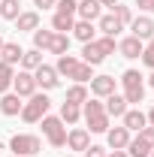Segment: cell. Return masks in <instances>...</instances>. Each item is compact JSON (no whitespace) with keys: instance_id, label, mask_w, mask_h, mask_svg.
<instances>
[{"instance_id":"cell-1","label":"cell","mask_w":154,"mask_h":157,"mask_svg":"<svg viewBox=\"0 0 154 157\" xmlns=\"http://www.w3.org/2000/svg\"><path fill=\"white\" fill-rule=\"evenodd\" d=\"M82 118H85V124H88V127H85L88 133H106V130L112 127V124H109V115H106V106L97 97L94 100L88 97L82 103Z\"/></svg>"},{"instance_id":"cell-2","label":"cell","mask_w":154,"mask_h":157,"mask_svg":"<svg viewBox=\"0 0 154 157\" xmlns=\"http://www.w3.org/2000/svg\"><path fill=\"white\" fill-rule=\"evenodd\" d=\"M121 85H124V94H121V97L127 100V106H130V103L139 106V103L145 100V82L139 76V70H124V73H121Z\"/></svg>"},{"instance_id":"cell-3","label":"cell","mask_w":154,"mask_h":157,"mask_svg":"<svg viewBox=\"0 0 154 157\" xmlns=\"http://www.w3.org/2000/svg\"><path fill=\"white\" fill-rule=\"evenodd\" d=\"M48 106H52V100L37 91L33 97H27V103L21 106V121H27V124H39L42 118L48 115Z\"/></svg>"},{"instance_id":"cell-4","label":"cell","mask_w":154,"mask_h":157,"mask_svg":"<svg viewBox=\"0 0 154 157\" xmlns=\"http://www.w3.org/2000/svg\"><path fill=\"white\" fill-rule=\"evenodd\" d=\"M39 124H42V136L48 139L52 148H64V145H67V124H64L58 115H45Z\"/></svg>"},{"instance_id":"cell-5","label":"cell","mask_w":154,"mask_h":157,"mask_svg":"<svg viewBox=\"0 0 154 157\" xmlns=\"http://www.w3.org/2000/svg\"><path fill=\"white\" fill-rule=\"evenodd\" d=\"M9 148H12V154L33 157V154L42 151V142H39V136H33V133H15V136L9 139Z\"/></svg>"},{"instance_id":"cell-6","label":"cell","mask_w":154,"mask_h":157,"mask_svg":"<svg viewBox=\"0 0 154 157\" xmlns=\"http://www.w3.org/2000/svg\"><path fill=\"white\" fill-rule=\"evenodd\" d=\"M33 78H37V88H42V91H55L60 85V76L55 67H48V63H39L37 70H33Z\"/></svg>"},{"instance_id":"cell-7","label":"cell","mask_w":154,"mask_h":157,"mask_svg":"<svg viewBox=\"0 0 154 157\" xmlns=\"http://www.w3.org/2000/svg\"><path fill=\"white\" fill-rule=\"evenodd\" d=\"M12 91H15L18 97H33V94H37V78H33V73H27V70L15 73V78H12Z\"/></svg>"},{"instance_id":"cell-8","label":"cell","mask_w":154,"mask_h":157,"mask_svg":"<svg viewBox=\"0 0 154 157\" xmlns=\"http://www.w3.org/2000/svg\"><path fill=\"white\" fill-rule=\"evenodd\" d=\"M130 36H136V39H142V42H148V39L154 36V18H148V15H139V18H133L130 21Z\"/></svg>"},{"instance_id":"cell-9","label":"cell","mask_w":154,"mask_h":157,"mask_svg":"<svg viewBox=\"0 0 154 157\" xmlns=\"http://www.w3.org/2000/svg\"><path fill=\"white\" fill-rule=\"evenodd\" d=\"M106 142H109L112 151H124L127 142H130V130H127L124 124H121V127H109V130H106Z\"/></svg>"},{"instance_id":"cell-10","label":"cell","mask_w":154,"mask_h":157,"mask_svg":"<svg viewBox=\"0 0 154 157\" xmlns=\"http://www.w3.org/2000/svg\"><path fill=\"white\" fill-rule=\"evenodd\" d=\"M91 94L97 100H106L109 94H115V76H94L91 78Z\"/></svg>"},{"instance_id":"cell-11","label":"cell","mask_w":154,"mask_h":157,"mask_svg":"<svg viewBox=\"0 0 154 157\" xmlns=\"http://www.w3.org/2000/svg\"><path fill=\"white\" fill-rule=\"evenodd\" d=\"M21 97L15 94V91H6V94H0V112L6 118H15V115H21Z\"/></svg>"},{"instance_id":"cell-12","label":"cell","mask_w":154,"mask_h":157,"mask_svg":"<svg viewBox=\"0 0 154 157\" xmlns=\"http://www.w3.org/2000/svg\"><path fill=\"white\" fill-rule=\"evenodd\" d=\"M121 124H124L130 133H139L142 127H148V118H145L142 109H127V112L121 115Z\"/></svg>"},{"instance_id":"cell-13","label":"cell","mask_w":154,"mask_h":157,"mask_svg":"<svg viewBox=\"0 0 154 157\" xmlns=\"http://www.w3.org/2000/svg\"><path fill=\"white\" fill-rule=\"evenodd\" d=\"M142 48H145V42H142V39H136V36H127V39H121V42H118L121 58H127V60L142 58Z\"/></svg>"},{"instance_id":"cell-14","label":"cell","mask_w":154,"mask_h":157,"mask_svg":"<svg viewBox=\"0 0 154 157\" xmlns=\"http://www.w3.org/2000/svg\"><path fill=\"white\" fill-rule=\"evenodd\" d=\"M76 15L82 21H97L100 15H103V6H100V0H79Z\"/></svg>"},{"instance_id":"cell-15","label":"cell","mask_w":154,"mask_h":157,"mask_svg":"<svg viewBox=\"0 0 154 157\" xmlns=\"http://www.w3.org/2000/svg\"><path fill=\"white\" fill-rule=\"evenodd\" d=\"M88 145H91V133H88L85 127H76V130L67 133V148H70V151H85Z\"/></svg>"},{"instance_id":"cell-16","label":"cell","mask_w":154,"mask_h":157,"mask_svg":"<svg viewBox=\"0 0 154 157\" xmlns=\"http://www.w3.org/2000/svg\"><path fill=\"white\" fill-rule=\"evenodd\" d=\"M73 36L85 45V42H94L97 39V30H94V21H82L79 18L76 24H73Z\"/></svg>"},{"instance_id":"cell-17","label":"cell","mask_w":154,"mask_h":157,"mask_svg":"<svg viewBox=\"0 0 154 157\" xmlns=\"http://www.w3.org/2000/svg\"><path fill=\"white\" fill-rule=\"evenodd\" d=\"M21 55H24V48H21L18 42H3V48H0V60L9 63V67L21 63Z\"/></svg>"},{"instance_id":"cell-18","label":"cell","mask_w":154,"mask_h":157,"mask_svg":"<svg viewBox=\"0 0 154 157\" xmlns=\"http://www.w3.org/2000/svg\"><path fill=\"white\" fill-rule=\"evenodd\" d=\"M82 60L91 63V67H100V63L106 60V55H103V48H100L97 42H85V45H82Z\"/></svg>"},{"instance_id":"cell-19","label":"cell","mask_w":154,"mask_h":157,"mask_svg":"<svg viewBox=\"0 0 154 157\" xmlns=\"http://www.w3.org/2000/svg\"><path fill=\"white\" fill-rule=\"evenodd\" d=\"M97 27H100V33H103V36H118V33L124 30L112 12H109V15H100V18H97Z\"/></svg>"},{"instance_id":"cell-20","label":"cell","mask_w":154,"mask_h":157,"mask_svg":"<svg viewBox=\"0 0 154 157\" xmlns=\"http://www.w3.org/2000/svg\"><path fill=\"white\" fill-rule=\"evenodd\" d=\"M127 112V100L121 97V94H109L106 97V115L109 118H121Z\"/></svg>"},{"instance_id":"cell-21","label":"cell","mask_w":154,"mask_h":157,"mask_svg":"<svg viewBox=\"0 0 154 157\" xmlns=\"http://www.w3.org/2000/svg\"><path fill=\"white\" fill-rule=\"evenodd\" d=\"M48 55H70V33H55L52 42H48V48H45Z\"/></svg>"},{"instance_id":"cell-22","label":"cell","mask_w":154,"mask_h":157,"mask_svg":"<svg viewBox=\"0 0 154 157\" xmlns=\"http://www.w3.org/2000/svg\"><path fill=\"white\" fill-rule=\"evenodd\" d=\"M124 151H127L130 157H148V154H151V145H148L142 136H136V139L127 142V148H124Z\"/></svg>"},{"instance_id":"cell-23","label":"cell","mask_w":154,"mask_h":157,"mask_svg":"<svg viewBox=\"0 0 154 157\" xmlns=\"http://www.w3.org/2000/svg\"><path fill=\"white\" fill-rule=\"evenodd\" d=\"M76 67H79V58H76V55H60L58 63H55L58 76H67V78L73 76V70H76Z\"/></svg>"},{"instance_id":"cell-24","label":"cell","mask_w":154,"mask_h":157,"mask_svg":"<svg viewBox=\"0 0 154 157\" xmlns=\"http://www.w3.org/2000/svg\"><path fill=\"white\" fill-rule=\"evenodd\" d=\"M60 121L64 124H79V118H82V106H73V103H60Z\"/></svg>"},{"instance_id":"cell-25","label":"cell","mask_w":154,"mask_h":157,"mask_svg":"<svg viewBox=\"0 0 154 157\" xmlns=\"http://www.w3.org/2000/svg\"><path fill=\"white\" fill-rule=\"evenodd\" d=\"M73 24H76V15H60V12H55V18H52V30H55V33H70Z\"/></svg>"},{"instance_id":"cell-26","label":"cell","mask_w":154,"mask_h":157,"mask_svg":"<svg viewBox=\"0 0 154 157\" xmlns=\"http://www.w3.org/2000/svg\"><path fill=\"white\" fill-rule=\"evenodd\" d=\"M39 63H42V52L39 48H30V52L21 55V70H27V73H33Z\"/></svg>"},{"instance_id":"cell-27","label":"cell","mask_w":154,"mask_h":157,"mask_svg":"<svg viewBox=\"0 0 154 157\" xmlns=\"http://www.w3.org/2000/svg\"><path fill=\"white\" fill-rule=\"evenodd\" d=\"M73 82H79V85H88V82H91V78H94V67H91V63H85V60H79V67L76 70H73Z\"/></svg>"},{"instance_id":"cell-28","label":"cell","mask_w":154,"mask_h":157,"mask_svg":"<svg viewBox=\"0 0 154 157\" xmlns=\"http://www.w3.org/2000/svg\"><path fill=\"white\" fill-rule=\"evenodd\" d=\"M21 15V6H18V0H0V18H6V21H15Z\"/></svg>"},{"instance_id":"cell-29","label":"cell","mask_w":154,"mask_h":157,"mask_svg":"<svg viewBox=\"0 0 154 157\" xmlns=\"http://www.w3.org/2000/svg\"><path fill=\"white\" fill-rule=\"evenodd\" d=\"M15 24H18V30H37L39 27V12H21L18 18H15Z\"/></svg>"},{"instance_id":"cell-30","label":"cell","mask_w":154,"mask_h":157,"mask_svg":"<svg viewBox=\"0 0 154 157\" xmlns=\"http://www.w3.org/2000/svg\"><path fill=\"white\" fill-rule=\"evenodd\" d=\"M85 100H88V88L76 82V85H73V88L67 91V100H64V103H73V106H82Z\"/></svg>"},{"instance_id":"cell-31","label":"cell","mask_w":154,"mask_h":157,"mask_svg":"<svg viewBox=\"0 0 154 157\" xmlns=\"http://www.w3.org/2000/svg\"><path fill=\"white\" fill-rule=\"evenodd\" d=\"M12 78H15V67H9V63L0 60V94H6L12 88Z\"/></svg>"},{"instance_id":"cell-32","label":"cell","mask_w":154,"mask_h":157,"mask_svg":"<svg viewBox=\"0 0 154 157\" xmlns=\"http://www.w3.org/2000/svg\"><path fill=\"white\" fill-rule=\"evenodd\" d=\"M52 36H55V30H42V27H37V30H33V48L45 52L48 42H52Z\"/></svg>"},{"instance_id":"cell-33","label":"cell","mask_w":154,"mask_h":157,"mask_svg":"<svg viewBox=\"0 0 154 157\" xmlns=\"http://www.w3.org/2000/svg\"><path fill=\"white\" fill-rule=\"evenodd\" d=\"M112 15L118 18V24H121V27H127V24L133 21V9H130V6H124V3H118L115 9H112Z\"/></svg>"},{"instance_id":"cell-34","label":"cell","mask_w":154,"mask_h":157,"mask_svg":"<svg viewBox=\"0 0 154 157\" xmlns=\"http://www.w3.org/2000/svg\"><path fill=\"white\" fill-rule=\"evenodd\" d=\"M94 42L103 48V55H106V58H109V55H115V48H118L115 36H100V39H94Z\"/></svg>"},{"instance_id":"cell-35","label":"cell","mask_w":154,"mask_h":157,"mask_svg":"<svg viewBox=\"0 0 154 157\" xmlns=\"http://www.w3.org/2000/svg\"><path fill=\"white\" fill-rule=\"evenodd\" d=\"M76 6H79V0H58L55 12H60V15H76Z\"/></svg>"},{"instance_id":"cell-36","label":"cell","mask_w":154,"mask_h":157,"mask_svg":"<svg viewBox=\"0 0 154 157\" xmlns=\"http://www.w3.org/2000/svg\"><path fill=\"white\" fill-rule=\"evenodd\" d=\"M142 63L154 70V36L148 39V42H145V48H142Z\"/></svg>"},{"instance_id":"cell-37","label":"cell","mask_w":154,"mask_h":157,"mask_svg":"<svg viewBox=\"0 0 154 157\" xmlns=\"http://www.w3.org/2000/svg\"><path fill=\"white\" fill-rule=\"evenodd\" d=\"M139 136H142V139L154 148V127H151V124H148V127H142V130H139Z\"/></svg>"},{"instance_id":"cell-38","label":"cell","mask_w":154,"mask_h":157,"mask_svg":"<svg viewBox=\"0 0 154 157\" xmlns=\"http://www.w3.org/2000/svg\"><path fill=\"white\" fill-rule=\"evenodd\" d=\"M85 157H106V148H100V145H88V148H85Z\"/></svg>"},{"instance_id":"cell-39","label":"cell","mask_w":154,"mask_h":157,"mask_svg":"<svg viewBox=\"0 0 154 157\" xmlns=\"http://www.w3.org/2000/svg\"><path fill=\"white\" fill-rule=\"evenodd\" d=\"M33 6H39V9H55L58 0H33Z\"/></svg>"},{"instance_id":"cell-40","label":"cell","mask_w":154,"mask_h":157,"mask_svg":"<svg viewBox=\"0 0 154 157\" xmlns=\"http://www.w3.org/2000/svg\"><path fill=\"white\" fill-rule=\"evenodd\" d=\"M151 3H154V0H136V6H139V9H151Z\"/></svg>"},{"instance_id":"cell-41","label":"cell","mask_w":154,"mask_h":157,"mask_svg":"<svg viewBox=\"0 0 154 157\" xmlns=\"http://www.w3.org/2000/svg\"><path fill=\"white\" fill-rule=\"evenodd\" d=\"M118 3H121V0H100V6H109V9H115Z\"/></svg>"},{"instance_id":"cell-42","label":"cell","mask_w":154,"mask_h":157,"mask_svg":"<svg viewBox=\"0 0 154 157\" xmlns=\"http://www.w3.org/2000/svg\"><path fill=\"white\" fill-rule=\"evenodd\" d=\"M106 157H130V154H127V151H109Z\"/></svg>"},{"instance_id":"cell-43","label":"cell","mask_w":154,"mask_h":157,"mask_svg":"<svg viewBox=\"0 0 154 157\" xmlns=\"http://www.w3.org/2000/svg\"><path fill=\"white\" fill-rule=\"evenodd\" d=\"M145 118H148V124H151V127H154V106H151V109H148V115H145Z\"/></svg>"},{"instance_id":"cell-44","label":"cell","mask_w":154,"mask_h":157,"mask_svg":"<svg viewBox=\"0 0 154 157\" xmlns=\"http://www.w3.org/2000/svg\"><path fill=\"white\" fill-rule=\"evenodd\" d=\"M148 85H151V88H154V70H151V76H148Z\"/></svg>"},{"instance_id":"cell-45","label":"cell","mask_w":154,"mask_h":157,"mask_svg":"<svg viewBox=\"0 0 154 157\" xmlns=\"http://www.w3.org/2000/svg\"><path fill=\"white\" fill-rule=\"evenodd\" d=\"M3 42H6V39H3V36H0V48H3Z\"/></svg>"},{"instance_id":"cell-46","label":"cell","mask_w":154,"mask_h":157,"mask_svg":"<svg viewBox=\"0 0 154 157\" xmlns=\"http://www.w3.org/2000/svg\"><path fill=\"white\" fill-rule=\"evenodd\" d=\"M148 12H154V3H151V9H148Z\"/></svg>"},{"instance_id":"cell-47","label":"cell","mask_w":154,"mask_h":157,"mask_svg":"<svg viewBox=\"0 0 154 157\" xmlns=\"http://www.w3.org/2000/svg\"><path fill=\"white\" fill-rule=\"evenodd\" d=\"M148 157H154V148H151V154H148Z\"/></svg>"},{"instance_id":"cell-48","label":"cell","mask_w":154,"mask_h":157,"mask_svg":"<svg viewBox=\"0 0 154 157\" xmlns=\"http://www.w3.org/2000/svg\"><path fill=\"white\" fill-rule=\"evenodd\" d=\"M12 157H21V154H12Z\"/></svg>"},{"instance_id":"cell-49","label":"cell","mask_w":154,"mask_h":157,"mask_svg":"<svg viewBox=\"0 0 154 157\" xmlns=\"http://www.w3.org/2000/svg\"><path fill=\"white\" fill-rule=\"evenodd\" d=\"M67 157H70V154H67Z\"/></svg>"}]
</instances>
